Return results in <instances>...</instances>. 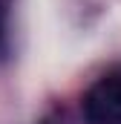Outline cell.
Returning a JSON list of instances; mask_svg holds the SVG:
<instances>
[{
	"label": "cell",
	"instance_id": "1",
	"mask_svg": "<svg viewBox=\"0 0 121 124\" xmlns=\"http://www.w3.org/2000/svg\"><path fill=\"white\" fill-rule=\"evenodd\" d=\"M84 116L90 124H121V75H104L84 95Z\"/></svg>",
	"mask_w": 121,
	"mask_h": 124
},
{
	"label": "cell",
	"instance_id": "2",
	"mask_svg": "<svg viewBox=\"0 0 121 124\" xmlns=\"http://www.w3.org/2000/svg\"><path fill=\"white\" fill-rule=\"evenodd\" d=\"M3 43H6V26H3V6H0V52H3Z\"/></svg>",
	"mask_w": 121,
	"mask_h": 124
}]
</instances>
